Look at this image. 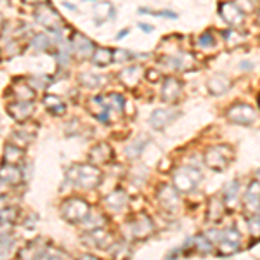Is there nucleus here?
Here are the masks:
<instances>
[{
	"label": "nucleus",
	"instance_id": "obj_1",
	"mask_svg": "<svg viewBox=\"0 0 260 260\" xmlns=\"http://www.w3.org/2000/svg\"><path fill=\"white\" fill-rule=\"evenodd\" d=\"M68 179L73 180L77 186L85 187V189H90V187H98L101 184V175L99 169H95L94 165H75L71 167L68 172Z\"/></svg>",
	"mask_w": 260,
	"mask_h": 260
},
{
	"label": "nucleus",
	"instance_id": "obj_2",
	"mask_svg": "<svg viewBox=\"0 0 260 260\" xmlns=\"http://www.w3.org/2000/svg\"><path fill=\"white\" fill-rule=\"evenodd\" d=\"M231 160H233V149L228 144L210 146L205 151V165L215 172H222L224 169H228Z\"/></svg>",
	"mask_w": 260,
	"mask_h": 260
},
{
	"label": "nucleus",
	"instance_id": "obj_3",
	"mask_svg": "<svg viewBox=\"0 0 260 260\" xmlns=\"http://www.w3.org/2000/svg\"><path fill=\"white\" fill-rule=\"evenodd\" d=\"M203 179V174L194 167H180L174 174V187L180 192H189Z\"/></svg>",
	"mask_w": 260,
	"mask_h": 260
},
{
	"label": "nucleus",
	"instance_id": "obj_4",
	"mask_svg": "<svg viewBox=\"0 0 260 260\" xmlns=\"http://www.w3.org/2000/svg\"><path fill=\"white\" fill-rule=\"evenodd\" d=\"M241 245V234L236 228H228L222 231L220 240L217 243V253L220 257H229V255L236 253Z\"/></svg>",
	"mask_w": 260,
	"mask_h": 260
},
{
	"label": "nucleus",
	"instance_id": "obj_5",
	"mask_svg": "<svg viewBox=\"0 0 260 260\" xmlns=\"http://www.w3.org/2000/svg\"><path fill=\"white\" fill-rule=\"evenodd\" d=\"M89 215V203L80 198H71L62 205V217L71 224L83 222Z\"/></svg>",
	"mask_w": 260,
	"mask_h": 260
},
{
	"label": "nucleus",
	"instance_id": "obj_6",
	"mask_svg": "<svg viewBox=\"0 0 260 260\" xmlns=\"http://www.w3.org/2000/svg\"><path fill=\"white\" fill-rule=\"evenodd\" d=\"M228 116L233 123H238V125H251L258 118L257 111H255L250 104H245V103H238V104H234L233 108H229Z\"/></svg>",
	"mask_w": 260,
	"mask_h": 260
},
{
	"label": "nucleus",
	"instance_id": "obj_7",
	"mask_svg": "<svg viewBox=\"0 0 260 260\" xmlns=\"http://www.w3.org/2000/svg\"><path fill=\"white\" fill-rule=\"evenodd\" d=\"M130 234L134 240H146L154 233V224L148 215H139L136 220L130 222Z\"/></svg>",
	"mask_w": 260,
	"mask_h": 260
},
{
	"label": "nucleus",
	"instance_id": "obj_8",
	"mask_svg": "<svg viewBox=\"0 0 260 260\" xmlns=\"http://www.w3.org/2000/svg\"><path fill=\"white\" fill-rule=\"evenodd\" d=\"M179 116V111H175L174 108H160V110H154L153 115L149 118V125L154 130H161L169 127L172 121H175Z\"/></svg>",
	"mask_w": 260,
	"mask_h": 260
},
{
	"label": "nucleus",
	"instance_id": "obj_9",
	"mask_svg": "<svg viewBox=\"0 0 260 260\" xmlns=\"http://www.w3.org/2000/svg\"><path fill=\"white\" fill-rule=\"evenodd\" d=\"M219 14L222 16V19H224L225 23L231 24V26H240L243 23V18H245L240 6L234 2H222L219 7Z\"/></svg>",
	"mask_w": 260,
	"mask_h": 260
},
{
	"label": "nucleus",
	"instance_id": "obj_10",
	"mask_svg": "<svg viewBox=\"0 0 260 260\" xmlns=\"http://www.w3.org/2000/svg\"><path fill=\"white\" fill-rule=\"evenodd\" d=\"M243 203H245V210H248L250 215H253L260 208V182L258 180H251L248 184Z\"/></svg>",
	"mask_w": 260,
	"mask_h": 260
},
{
	"label": "nucleus",
	"instance_id": "obj_11",
	"mask_svg": "<svg viewBox=\"0 0 260 260\" xmlns=\"http://www.w3.org/2000/svg\"><path fill=\"white\" fill-rule=\"evenodd\" d=\"M180 92H182V83H180L177 78H174V77L165 78L163 87H161V99L165 101V103H174L180 95Z\"/></svg>",
	"mask_w": 260,
	"mask_h": 260
},
{
	"label": "nucleus",
	"instance_id": "obj_12",
	"mask_svg": "<svg viewBox=\"0 0 260 260\" xmlns=\"http://www.w3.org/2000/svg\"><path fill=\"white\" fill-rule=\"evenodd\" d=\"M158 200L160 203L163 205V208L167 210H174L179 203V198H177V189L174 186H169V184H163L158 191Z\"/></svg>",
	"mask_w": 260,
	"mask_h": 260
},
{
	"label": "nucleus",
	"instance_id": "obj_13",
	"mask_svg": "<svg viewBox=\"0 0 260 260\" xmlns=\"http://www.w3.org/2000/svg\"><path fill=\"white\" fill-rule=\"evenodd\" d=\"M35 16H37V21H40L42 24H45V26L50 28V30H54V31H56L57 24L61 23L59 14H57L56 11L50 9V7H47V6H42L40 9L35 12Z\"/></svg>",
	"mask_w": 260,
	"mask_h": 260
},
{
	"label": "nucleus",
	"instance_id": "obj_14",
	"mask_svg": "<svg viewBox=\"0 0 260 260\" xmlns=\"http://www.w3.org/2000/svg\"><path fill=\"white\" fill-rule=\"evenodd\" d=\"M161 62H165V66H170L172 70H189L194 64V57L191 54H179L174 57H165Z\"/></svg>",
	"mask_w": 260,
	"mask_h": 260
},
{
	"label": "nucleus",
	"instance_id": "obj_15",
	"mask_svg": "<svg viewBox=\"0 0 260 260\" xmlns=\"http://www.w3.org/2000/svg\"><path fill=\"white\" fill-rule=\"evenodd\" d=\"M73 49L77 50V54L80 57H89V56H92V54H94L95 45L92 44V42L87 39V37L75 35V39H73Z\"/></svg>",
	"mask_w": 260,
	"mask_h": 260
},
{
	"label": "nucleus",
	"instance_id": "obj_16",
	"mask_svg": "<svg viewBox=\"0 0 260 260\" xmlns=\"http://www.w3.org/2000/svg\"><path fill=\"white\" fill-rule=\"evenodd\" d=\"M231 87V80L225 75H215V77L210 78V82H208V89L213 95H222L225 94V92L229 90Z\"/></svg>",
	"mask_w": 260,
	"mask_h": 260
},
{
	"label": "nucleus",
	"instance_id": "obj_17",
	"mask_svg": "<svg viewBox=\"0 0 260 260\" xmlns=\"http://www.w3.org/2000/svg\"><path fill=\"white\" fill-rule=\"evenodd\" d=\"M33 110V104L30 101H19V103H14L9 106V113L14 116L16 120H24L30 116V113Z\"/></svg>",
	"mask_w": 260,
	"mask_h": 260
},
{
	"label": "nucleus",
	"instance_id": "obj_18",
	"mask_svg": "<svg viewBox=\"0 0 260 260\" xmlns=\"http://www.w3.org/2000/svg\"><path fill=\"white\" fill-rule=\"evenodd\" d=\"M125 205H127V194L121 189L113 191L111 194L106 196V207L111 210H121Z\"/></svg>",
	"mask_w": 260,
	"mask_h": 260
},
{
	"label": "nucleus",
	"instance_id": "obj_19",
	"mask_svg": "<svg viewBox=\"0 0 260 260\" xmlns=\"http://www.w3.org/2000/svg\"><path fill=\"white\" fill-rule=\"evenodd\" d=\"M139 78H141V68H139V66H130V68L123 70V71L120 73V80L123 82L127 87L137 85Z\"/></svg>",
	"mask_w": 260,
	"mask_h": 260
},
{
	"label": "nucleus",
	"instance_id": "obj_20",
	"mask_svg": "<svg viewBox=\"0 0 260 260\" xmlns=\"http://www.w3.org/2000/svg\"><path fill=\"white\" fill-rule=\"evenodd\" d=\"M191 243H192V246L196 248V251L201 253V255H207V253H210V251L213 250L212 241L208 240L207 234H198V236L192 238Z\"/></svg>",
	"mask_w": 260,
	"mask_h": 260
},
{
	"label": "nucleus",
	"instance_id": "obj_21",
	"mask_svg": "<svg viewBox=\"0 0 260 260\" xmlns=\"http://www.w3.org/2000/svg\"><path fill=\"white\" fill-rule=\"evenodd\" d=\"M224 215V201L219 198H212L208 203V219L212 222H217Z\"/></svg>",
	"mask_w": 260,
	"mask_h": 260
},
{
	"label": "nucleus",
	"instance_id": "obj_22",
	"mask_svg": "<svg viewBox=\"0 0 260 260\" xmlns=\"http://www.w3.org/2000/svg\"><path fill=\"white\" fill-rule=\"evenodd\" d=\"M110 156H111V149H110V146H108V144H98L94 149L90 151V158L95 163L110 161Z\"/></svg>",
	"mask_w": 260,
	"mask_h": 260
},
{
	"label": "nucleus",
	"instance_id": "obj_23",
	"mask_svg": "<svg viewBox=\"0 0 260 260\" xmlns=\"http://www.w3.org/2000/svg\"><path fill=\"white\" fill-rule=\"evenodd\" d=\"M113 61V50L110 49H103V47H95L94 54H92V62L98 66H104L108 62Z\"/></svg>",
	"mask_w": 260,
	"mask_h": 260
},
{
	"label": "nucleus",
	"instance_id": "obj_24",
	"mask_svg": "<svg viewBox=\"0 0 260 260\" xmlns=\"http://www.w3.org/2000/svg\"><path fill=\"white\" fill-rule=\"evenodd\" d=\"M83 222H85V228L89 231H98V229H104V225H106V217L95 212V213H89Z\"/></svg>",
	"mask_w": 260,
	"mask_h": 260
},
{
	"label": "nucleus",
	"instance_id": "obj_25",
	"mask_svg": "<svg viewBox=\"0 0 260 260\" xmlns=\"http://www.w3.org/2000/svg\"><path fill=\"white\" fill-rule=\"evenodd\" d=\"M238 192H240V184H238V180H233V182H229L228 186H225L224 189V200H225V205H236V200H238Z\"/></svg>",
	"mask_w": 260,
	"mask_h": 260
},
{
	"label": "nucleus",
	"instance_id": "obj_26",
	"mask_svg": "<svg viewBox=\"0 0 260 260\" xmlns=\"http://www.w3.org/2000/svg\"><path fill=\"white\" fill-rule=\"evenodd\" d=\"M146 142H148V139L146 137H139V139H136L132 142V144L127 146V156L132 158V160H136V158L141 156L142 149L146 148Z\"/></svg>",
	"mask_w": 260,
	"mask_h": 260
},
{
	"label": "nucleus",
	"instance_id": "obj_27",
	"mask_svg": "<svg viewBox=\"0 0 260 260\" xmlns=\"http://www.w3.org/2000/svg\"><path fill=\"white\" fill-rule=\"evenodd\" d=\"M0 179L9 184H18L21 180V174L14 167H2V169H0Z\"/></svg>",
	"mask_w": 260,
	"mask_h": 260
},
{
	"label": "nucleus",
	"instance_id": "obj_28",
	"mask_svg": "<svg viewBox=\"0 0 260 260\" xmlns=\"http://www.w3.org/2000/svg\"><path fill=\"white\" fill-rule=\"evenodd\" d=\"M45 106L49 108L52 113H57V115H61L62 111H64V104L61 103L59 98H54V95H49V98H45Z\"/></svg>",
	"mask_w": 260,
	"mask_h": 260
},
{
	"label": "nucleus",
	"instance_id": "obj_29",
	"mask_svg": "<svg viewBox=\"0 0 260 260\" xmlns=\"http://www.w3.org/2000/svg\"><path fill=\"white\" fill-rule=\"evenodd\" d=\"M21 158H23V151L19 148H16V146H7L6 148V160L7 161L16 163V161H19Z\"/></svg>",
	"mask_w": 260,
	"mask_h": 260
},
{
	"label": "nucleus",
	"instance_id": "obj_30",
	"mask_svg": "<svg viewBox=\"0 0 260 260\" xmlns=\"http://www.w3.org/2000/svg\"><path fill=\"white\" fill-rule=\"evenodd\" d=\"M248 224H250V233L253 234V236H260V208L253 215H250Z\"/></svg>",
	"mask_w": 260,
	"mask_h": 260
},
{
	"label": "nucleus",
	"instance_id": "obj_31",
	"mask_svg": "<svg viewBox=\"0 0 260 260\" xmlns=\"http://www.w3.org/2000/svg\"><path fill=\"white\" fill-rule=\"evenodd\" d=\"M12 246H14V241L12 240L0 241V260H9Z\"/></svg>",
	"mask_w": 260,
	"mask_h": 260
},
{
	"label": "nucleus",
	"instance_id": "obj_32",
	"mask_svg": "<svg viewBox=\"0 0 260 260\" xmlns=\"http://www.w3.org/2000/svg\"><path fill=\"white\" fill-rule=\"evenodd\" d=\"M31 47L35 50H45L49 47V39L40 33V35H37L35 39L31 40Z\"/></svg>",
	"mask_w": 260,
	"mask_h": 260
},
{
	"label": "nucleus",
	"instance_id": "obj_33",
	"mask_svg": "<svg viewBox=\"0 0 260 260\" xmlns=\"http://www.w3.org/2000/svg\"><path fill=\"white\" fill-rule=\"evenodd\" d=\"M198 44H200V47H203V49H210L215 45V39H213V35L210 31H207L198 39Z\"/></svg>",
	"mask_w": 260,
	"mask_h": 260
},
{
	"label": "nucleus",
	"instance_id": "obj_34",
	"mask_svg": "<svg viewBox=\"0 0 260 260\" xmlns=\"http://www.w3.org/2000/svg\"><path fill=\"white\" fill-rule=\"evenodd\" d=\"M80 83H82V85H85V87H98L101 83V80L98 77H94V75H90V73H83L80 77Z\"/></svg>",
	"mask_w": 260,
	"mask_h": 260
},
{
	"label": "nucleus",
	"instance_id": "obj_35",
	"mask_svg": "<svg viewBox=\"0 0 260 260\" xmlns=\"http://www.w3.org/2000/svg\"><path fill=\"white\" fill-rule=\"evenodd\" d=\"M141 12H149V14H154V16H163V18H169V19H175L177 14L172 11H160V12H153V11H148V9H141Z\"/></svg>",
	"mask_w": 260,
	"mask_h": 260
},
{
	"label": "nucleus",
	"instance_id": "obj_36",
	"mask_svg": "<svg viewBox=\"0 0 260 260\" xmlns=\"http://www.w3.org/2000/svg\"><path fill=\"white\" fill-rule=\"evenodd\" d=\"M130 56H132V54L127 52V50H113V57H115L113 61H120V62L127 61Z\"/></svg>",
	"mask_w": 260,
	"mask_h": 260
},
{
	"label": "nucleus",
	"instance_id": "obj_37",
	"mask_svg": "<svg viewBox=\"0 0 260 260\" xmlns=\"http://www.w3.org/2000/svg\"><path fill=\"white\" fill-rule=\"evenodd\" d=\"M224 37H225V40H228L229 44H231V42H233V44H236V42L243 40L241 37H238V39H236V35H231V31H224Z\"/></svg>",
	"mask_w": 260,
	"mask_h": 260
},
{
	"label": "nucleus",
	"instance_id": "obj_38",
	"mask_svg": "<svg viewBox=\"0 0 260 260\" xmlns=\"http://www.w3.org/2000/svg\"><path fill=\"white\" fill-rule=\"evenodd\" d=\"M139 28H141V30H144V31H153L154 30V28L151 26V24H144V23H141Z\"/></svg>",
	"mask_w": 260,
	"mask_h": 260
},
{
	"label": "nucleus",
	"instance_id": "obj_39",
	"mask_svg": "<svg viewBox=\"0 0 260 260\" xmlns=\"http://www.w3.org/2000/svg\"><path fill=\"white\" fill-rule=\"evenodd\" d=\"M44 258L45 260H64V258L61 257V255H45Z\"/></svg>",
	"mask_w": 260,
	"mask_h": 260
},
{
	"label": "nucleus",
	"instance_id": "obj_40",
	"mask_svg": "<svg viewBox=\"0 0 260 260\" xmlns=\"http://www.w3.org/2000/svg\"><path fill=\"white\" fill-rule=\"evenodd\" d=\"M127 33H128V30H121L118 35H116V40H121L123 37H127Z\"/></svg>",
	"mask_w": 260,
	"mask_h": 260
},
{
	"label": "nucleus",
	"instance_id": "obj_41",
	"mask_svg": "<svg viewBox=\"0 0 260 260\" xmlns=\"http://www.w3.org/2000/svg\"><path fill=\"white\" fill-rule=\"evenodd\" d=\"M78 260H99V258L94 257V255H83V257H80Z\"/></svg>",
	"mask_w": 260,
	"mask_h": 260
},
{
	"label": "nucleus",
	"instance_id": "obj_42",
	"mask_svg": "<svg viewBox=\"0 0 260 260\" xmlns=\"http://www.w3.org/2000/svg\"><path fill=\"white\" fill-rule=\"evenodd\" d=\"M241 68H243V70H245V68L251 70V64H246V62H243V64H241Z\"/></svg>",
	"mask_w": 260,
	"mask_h": 260
},
{
	"label": "nucleus",
	"instance_id": "obj_43",
	"mask_svg": "<svg viewBox=\"0 0 260 260\" xmlns=\"http://www.w3.org/2000/svg\"><path fill=\"white\" fill-rule=\"evenodd\" d=\"M165 260H175V257H174V255H169V257H167Z\"/></svg>",
	"mask_w": 260,
	"mask_h": 260
},
{
	"label": "nucleus",
	"instance_id": "obj_44",
	"mask_svg": "<svg viewBox=\"0 0 260 260\" xmlns=\"http://www.w3.org/2000/svg\"><path fill=\"white\" fill-rule=\"evenodd\" d=\"M257 180L260 182V169H258V172H257Z\"/></svg>",
	"mask_w": 260,
	"mask_h": 260
},
{
	"label": "nucleus",
	"instance_id": "obj_45",
	"mask_svg": "<svg viewBox=\"0 0 260 260\" xmlns=\"http://www.w3.org/2000/svg\"><path fill=\"white\" fill-rule=\"evenodd\" d=\"M258 23H260V11H258Z\"/></svg>",
	"mask_w": 260,
	"mask_h": 260
},
{
	"label": "nucleus",
	"instance_id": "obj_46",
	"mask_svg": "<svg viewBox=\"0 0 260 260\" xmlns=\"http://www.w3.org/2000/svg\"><path fill=\"white\" fill-rule=\"evenodd\" d=\"M30 2H39V0H30Z\"/></svg>",
	"mask_w": 260,
	"mask_h": 260
},
{
	"label": "nucleus",
	"instance_id": "obj_47",
	"mask_svg": "<svg viewBox=\"0 0 260 260\" xmlns=\"http://www.w3.org/2000/svg\"><path fill=\"white\" fill-rule=\"evenodd\" d=\"M258 101H260V99H258Z\"/></svg>",
	"mask_w": 260,
	"mask_h": 260
}]
</instances>
